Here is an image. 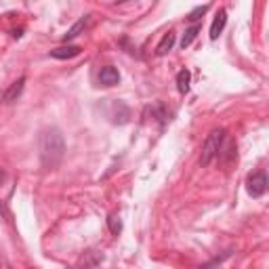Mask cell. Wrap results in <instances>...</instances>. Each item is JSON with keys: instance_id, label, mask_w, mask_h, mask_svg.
<instances>
[{"instance_id": "6da1fadb", "label": "cell", "mask_w": 269, "mask_h": 269, "mask_svg": "<svg viewBox=\"0 0 269 269\" xmlns=\"http://www.w3.org/2000/svg\"><path fill=\"white\" fill-rule=\"evenodd\" d=\"M65 156V139L59 128H47L40 134V160L44 168H57Z\"/></svg>"}, {"instance_id": "7a4b0ae2", "label": "cell", "mask_w": 269, "mask_h": 269, "mask_svg": "<svg viewBox=\"0 0 269 269\" xmlns=\"http://www.w3.org/2000/svg\"><path fill=\"white\" fill-rule=\"evenodd\" d=\"M225 137H227V134H225V130H223V128H213L208 132L204 145H202V156H200V164L202 166H208L217 158L219 151H221L223 141H225Z\"/></svg>"}, {"instance_id": "3957f363", "label": "cell", "mask_w": 269, "mask_h": 269, "mask_svg": "<svg viewBox=\"0 0 269 269\" xmlns=\"http://www.w3.org/2000/svg\"><path fill=\"white\" fill-rule=\"evenodd\" d=\"M246 191L253 198H261L267 191V172L265 170H257L246 179Z\"/></svg>"}, {"instance_id": "277c9868", "label": "cell", "mask_w": 269, "mask_h": 269, "mask_svg": "<svg viewBox=\"0 0 269 269\" xmlns=\"http://www.w3.org/2000/svg\"><path fill=\"white\" fill-rule=\"evenodd\" d=\"M24 88H26V76H21L19 80H15L7 91L3 93V97H0V101H3L5 105H9V103H13V101H17L19 97H21V93H24Z\"/></svg>"}, {"instance_id": "5b68a950", "label": "cell", "mask_w": 269, "mask_h": 269, "mask_svg": "<svg viewBox=\"0 0 269 269\" xmlns=\"http://www.w3.org/2000/svg\"><path fill=\"white\" fill-rule=\"evenodd\" d=\"M97 78H99L101 86H116L120 82V72L116 70L114 65H105V67H101V70H99Z\"/></svg>"}, {"instance_id": "8992f818", "label": "cell", "mask_w": 269, "mask_h": 269, "mask_svg": "<svg viewBox=\"0 0 269 269\" xmlns=\"http://www.w3.org/2000/svg\"><path fill=\"white\" fill-rule=\"evenodd\" d=\"M88 24H91V15H86V17H82V19H78L76 24L63 34V42L67 44V42H72L74 38H78V36L88 28Z\"/></svg>"}, {"instance_id": "52a82bcc", "label": "cell", "mask_w": 269, "mask_h": 269, "mask_svg": "<svg viewBox=\"0 0 269 269\" xmlns=\"http://www.w3.org/2000/svg\"><path fill=\"white\" fill-rule=\"evenodd\" d=\"M225 26H227V11L225 9H219L217 17L213 19V26H210V40H217L219 34L225 30Z\"/></svg>"}, {"instance_id": "ba28073f", "label": "cell", "mask_w": 269, "mask_h": 269, "mask_svg": "<svg viewBox=\"0 0 269 269\" xmlns=\"http://www.w3.org/2000/svg\"><path fill=\"white\" fill-rule=\"evenodd\" d=\"M80 51H82V49L78 47V44H67V47L53 49V51H51V57H53V59H72V57H78Z\"/></svg>"}, {"instance_id": "9c48e42d", "label": "cell", "mask_w": 269, "mask_h": 269, "mask_svg": "<svg viewBox=\"0 0 269 269\" xmlns=\"http://www.w3.org/2000/svg\"><path fill=\"white\" fill-rule=\"evenodd\" d=\"M175 42H177V34L170 30V32H166L164 36H162V40H160V44L156 47V55L158 57H164L166 53H170L172 51V47H175Z\"/></svg>"}, {"instance_id": "30bf717a", "label": "cell", "mask_w": 269, "mask_h": 269, "mask_svg": "<svg viewBox=\"0 0 269 269\" xmlns=\"http://www.w3.org/2000/svg\"><path fill=\"white\" fill-rule=\"evenodd\" d=\"M189 82H191V72L187 67H183V70L177 74V91L181 95H185L189 91Z\"/></svg>"}, {"instance_id": "8fae6325", "label": "cell", "mask_w": 269, "mask_h": 269, "mask_svg": "<svg viewBox=\"0 0 269 269\" xmlns=\"http://www.w3.org/2000/svg\"><path fill=\"white\" fill-rule=\"evenodd\" d=\"M198 34H200V26H198V24H194L189 30H185V34H183V38H181V49H187L189 44L196 40Z\"/></svg>"}, {"instance_id": "7c38bea8", "label": "cell", "mask_w": 269, "mask_h": 269, "mask_svg": "<svg viewBox=\"0 0 269 269\" xmlns=\"http://www.w3.org/2000/svg\"><path fill=\"white\" fill-rule=\"evenodd\" d=\"M107 225H109V232L114 234V236H118V234L122 232V221H120V217H118V215H109V219H107Z\"/></svg>"}, {"instance_id": "4fadbf2b", "label": "cell", "mask_w": 269, "mask_h": 269, "mask_svg": "<svg viewBox=\"0 0 269 269\" xmlns=\"http://www.w3.org/2000/svg\"><path fill=\"white\" fill-rule=\"evenodd\" d=\"M206 11H208V5L196 7V9H194V11H191V13L187 15V19H189V21H194V24H196V21H200V19H202V15H204Z\"/></svg>"}]
</instances>
